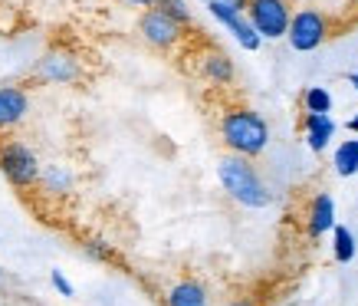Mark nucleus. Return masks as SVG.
<instances>
[{"mask_svg":"<svg viewBox=\"0 0 358 306\" xmlns=\"http://www.w3.org/2000/svg\"><path fill=\"white\" fill-rule=\"evenodd\" d=\"M217 181L237 204L243 208H270L273 191L263 185V178L257 175V168L250 165V158L243 155H224L217 162Z\"/></svg>","mask_w":358,"mask_h":306,"instance_id":"obj_1","label":"nucleus"},{"mask_svg":"<svg viewBox=\"0 0 358 306\" xmlns=\"http://www.w3.org/2000/svg\"><path fill=\"white\" fill-rule=\"evenodd\" d=\"M220 142L227 145L234 155H243V158H257V155L266 152L270 145V125L260 112L247 109H227L220 116Z\"/></svg>","mask_w":358,"mask_h":306,"instance_id":"obj_2","label":"nucleus"},{"mask_svg":"<svg viewBox=\"0 0 358 306\" xmlns=\"http://www.w3.org/2000/svg\"><path fill=\"white\" fill-rule=\"evenodd\" d=\"M0 172H3V178H7L13 188H30L40 181V175H43L33 148L17 142V139L0 142Z\"/></svg>","mask_w":358,"mask_h":306,"instance_id":"obj_3","label":"nucleus"},{"mask_svg":"<svg viewBox=\"0 0 358 306\" xmlns=\"http://www.w3.org/2000/svg\"><path fill=\"white\" fill-rule=\"evenodd\" d=\"M247 17L263 40H280V36H286V33H289V23H293V11H289L286 0H250Z\"/></svg>","mask_w":358,"mask_h":306,"instance_id":"obj_4","label":"nucleus"},{"mask_svg":"<svg viewBox=\"0 0 358 306\" xmlns=\"http://www.w3.org/2000/svg\"><path fill=\"white\" fill-rule=\"evenodd\" d=\"M138 33L141 40L148 46H155V50H174V46L181 43V36H185V27L174 20L171 13H164L162 7H148V11L141 13L138 20Z\"/></svg>","mask_w":358,"mask_h":306,"instance_id":"obj_5","label":"nucleus"},{"mask_svg":"<svg viewBox=\"0 0 358 306\" xmlns=\"http://www.w3.org/2000/svg\"><path fill=\"white\" fill-rule=\"evenodd\" d=\"M286 40L296 53H313L329 40V17L319 11H299L293 13V23H289V33Z\"/></svg>","mask_w":358,"mask_h":306,"instance_id":"obj_6","label":"nucleus"},{"mask_svg":"<svg viewBox=\"0 0 358 306\" xmlns=\"http://www.w3.org/2000/svg\"><path fill=\"white\" fill-rule=\"evenodd\" d=\"M207 11H210V17L217 23H224L230 33H234V40H237L243 50H260V43H263V36L257 33V27L250 23V17L243 11H234V7H227L224 0H207Z\"/></svg>","mask_w":358,"mask_h":306,"instance_id":"obj_7","label":"nucleus"},{"mask_svg":"<svg viewBox=\"0 0 358 306\" xmlns=\"http://www.w3.org/2000/svg\"><path fill=\"white\" fill-rule=\"evenodd\" d=\"M30 112V99L20 86H0V132L20 125Z\"/></svg>","mask_w":358,"mask_h":306,"instance_id":"obj_8","label":"nucleus"},{"mask_svg":"<svg viewBox=\"0 0 358 306\" xmlns=\"http://www.w3.org/2000/svg\"><path fill=\"white\" fill-rule=\"evenodd\" d=\"M303 132H306V145L319 155V152H326L329 142H332V135H336V119H332L329 112H306Z\"/></svg>","mask_w":358,"mask_h":306,"instance_id":"obj_9","label":"nucleus"},{"mask_svg":"<svg viewBox=\"0 0 358 306\" xmlns=\"http://www.w3.org/2000/svg\"><path fill=\"white\" fill-rule=\"evenodd\" d=\"M336 228V201L329 191L313 197V204H309V214H306V230H309V237H322L329 230Z\"/></svg>","mask_w":358,"mask_h":306,"instance_id":"obj_10","label":"nucleus"},{"mask_svg":"<svg viewBox=\"0 0 358 306\" xmlns=\"http://www.w3.org/2000/svg\"><path fill=\"white\" fill-rule=\"evenodd\" d=\"M36 76L46 79V83H76L83 76V69H79L76 60H69L63 53H46L36 66Z\"/></svg>","mask_w":358,"mask_h":306,"instance_id":"obj_11","label":"nucleus"},{"mask_svg":"<svg viewBox=\"0 0 358 306\" xmlns=\"http://www.w3.org/2000/svg\"><path fill=\"white\" fill-rule=\"evenodd\" d=\"M201 76L210 83V86H230L234 83V60H230L224 50H207L201 56Z\"/></svg>","mask_w":358,"mask_h":306,"instance_id":"obj_12","label":"nucleus"},{"mask_svg":"<svg viewBox=\"0 0 358 306\" xmlns=\"http://www.w3.org/2000/svg\"><path fill=\"white\" fill-rule=\"evenodd\" d=\"M164 306H210V293L201 280L185 277L164 293Z\"/></svg>","mask_w":358,"mask_h":306,"instance_id":"obj_13","label":"nucleus"},{"mask_svg":"<svg viewBox=\"0 0 358 306\" xmlns=\"http://www.w3.org/2000/svg\"><path fill=\"white\" fill-rule=\"evenodd\" d=\"M332 168H336L338 178H355L358 175V135L355 139H345V142L336 148Z\"/></svg>","mask_w":358,"mask_h":306,"instance_id":"obj_14","label":"nucleus"},{"mask_svg":"<svg viewBox=\"0 0 358 306\" xmlns=\"http://www.w3.org/2000/svg\"><path fill=\"white\" fill-rule=\"evenodd\" d=\"M332 257L338 263H352V257H355V234L342 224L332 228Z\"/></svg>","mask_w":358,"mask_h":306,"instance_id":"obj_15","label":"nucleus"},{"mask_svg":"<svg viewBox=\"0 0 358 306\" xmlns=\"http://www.w3.org/2000/svg\"><path fill=\"white\" fill-rule=\"evenodd\" d=\"M303 106L306 112H332V96L326 86H309L303 92Z\"/></svg>","mask_w":358,"mask_h":306,"instance_id":"obj_16","label":"nucleus"},{"mask_svg":"<svg viewBox=\"0 0 358 306\" xmlns=\"http://www.w3.org/2000/svg\"><path fill=\"white\" fill-rule=\"evenodd\" d=\"M155 7H162L164 13H171L174 20L181 23V27H191V11H187L185 0H158Z\"/></svg>","mask_w":358,"mask_h":306,"instance_id":"obj_17","label":"nucleus"},{"mask_svg":"<svg viewBox=\"0 0 358 306\" xmlns=\"http://www.w3.org/2000/svg\"><path fill=\"white\" fill-rule=\"evenodd\" d=\"M40 178H43L46 191H56V188H66V185H69V175H66L63 168H56V165H53V168H46Z\"/></svg>","mask_w":358,"mask_h":306,"instance_id":"obj_18","label":"nucleus"},{"mask_svg":"<svg viewBox=\"0 0 358 306\" xmlns=\"http://www.w3.org/2000/svg\"><path fill=\"white\" fill-rule=\"evenodd\" d=\"M50 280H53V286H56V293H59V296H73V293H76V290H73V284L66 280L63 270H53V274H50Z\"/></svg>","mask_w":358,"mask_h":306,"instance_id":"obj_19","label":"nucleus"},{"mask_svg":"<svg viewBox=\"0 0 358 306\" xmlns=\"http://www.w3.org/2000/svg\"><path fill=\"white\" fill-rule=\"evenodd\" d=\"M86 251L92 253V257H99V260H112V251H102L99 244H86Z\"/></svg>","mask_w":358,"mask_h":306,"instance_id":"obj_20","label":"nucleus"},{"mask_svg":"<svg viewBox=\"0 0 358 306\" xmlns=\"http://www.w3.org/2000/svg\"><path fill=\"white\" fill-rule=\"evenodd\" d=\"M227 7H234V11H243L247 13V7H250V0H224Z\"/></svg>","mask_w":358,"mask_h":306,"instance_id":"obj_21","label":"nucleus"},{"mask_svg":"<svg viewBox=\"0 0 358 306\" xmlns=\"http://www.w3.org/2000/svg\"><path fill=\"white\" fill-rule=\"evenodd\" d=\"M122 4H131V7H145V11H148V7H155L158 0H122Z\"/></svg>","mask_w":358,"mask_h":306,"instance_id":"obj_22","label":"nucleus"},{"mask_svg":"<svg viewBox=\"0 0 358 306\" xmlns=\"http://www.w3.org/2000/svg\"><path fill=\"white\" fill-rule=\"evenodd\" d=\"M348 132H352V135H358V116H352V119H348Z\"/></svg>","mask_w":358,"mask_h":306,"instance_id":"obj_23","label":"nucleus"},{"mask_svg":"<svg viewBox=\"0 0 358 306\" xmlns=\"http://www.w3.org/2000/svg\"><path fill=\"white\" fill-rule=\"evenodd\" d=\"M227 306H253L250 300H234V303H227Z\"/></svg>","mask_w":358,"mask_h":306,"instance_id":"obj_24","label":"nucleus"},{"mask_svg":"<svg viewBox=\"0 0 358 306\" xmlns=\"http://www.w3.org/2000/svg\"><path fill=\"white\" fill-rule=\"evenodd\" d=\"M348 83H352V86L358 89V73H348Z\"/></svg>","mask_w":358,"mask_h":306,"instance_id":"obj_25","label":"nucleus"},{"mask_svg":"<svg viewBox=\"0 0 358 306\" xmlns=\"http://www.w3.org/2000/svg\"><path fill=\"white\" fill-rule=\"evenodd\" d=\"M204 4H207V0H204Z\"/></svg>","mask_w":358,"mask_h":306,"instance_id":"obj_26","label":"nucleus"},{"mask_svg":"<svg viewBox=\"0 0 358 306\" xmlns=\"http://www.w3.org/2000/svg\"><path fill=\"white\" fill-rule=\"evenodd\" d=\"M355 4H358V0H355Z\"/></svg>","mask_w":358,"mask_h":306,"instance_id":"obj_27","label":"nucleus"}]
</instances>
